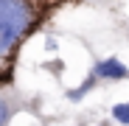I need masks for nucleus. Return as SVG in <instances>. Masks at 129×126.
Instances as JSON below:
<instances>
[{"label":"nucleus","instance_id":"obj_2","mask_svg":"<svg viewBox=\"0 0 129 126\" xmlns=\"http://www.w3.org/2000/svg\"><path fill=\"white\" fill-rule=\"evenodd\" d=\"M95 76L98 78H110V81H121V78H126L129 76V67L123 65L121 59H104V62H98L95 65Z\"/></svg>","mask_w":129,"mask_h":126},{"label":"nucleus","instance_id":"obj_3","mask_svg":"<svg viewBox=\"0 0 129 126\" xmlns=\"http://www.w3.org/2000/svg\"><path fill=\"white\" fill-rule=\"evenodd\" d=\"M95 81H98V76H90L87 81H84V84H81V87H76L73 93H68V98H70V101H79L81 95H87V93H90V90L95 87Z\"/></svg>","mask_w":129,"mask_h":126},{"label":"nucleus","instance_id":"obj_4","mask_svg":"<svg viewBox=\"0 0 129 126\" xmlns=\"http://www.w3.org/2000/svg\"><path fill=\"white\" fill-rule=\"evenodd\" d=\"M112 118L123 126H129V104H115L112 107Z\"/></svg>","mask_w":129,"mask_h":126},{"label":"nucleus","instance_id":"obj_1","mask_svg":"<svg viewBox=\"0 0 129 126\" xmlns=\"http://www.w3.org/2000/svg\"><path fill=\"white\" fill-rule=\"evenodd\" d=\"M37 11L28 0H0V59L11 56V51L34 28Z\"/></svg>","mask_w":129,"mask_h":126},{"label":"nucleus","instance_id":"obj_5","mask_svg":"<svg viewBox=\"0 0 129 126\" xmlns=\"http://www.w3.org/2000/svg\"><path fill=\"white\" fill-rule=\"evenodd\" d=\"M9 118H11V107H9L3 98H0V126H6V120H9Z\"/></svg>","mask_w":129,"mask_h":126}]
</instances>
